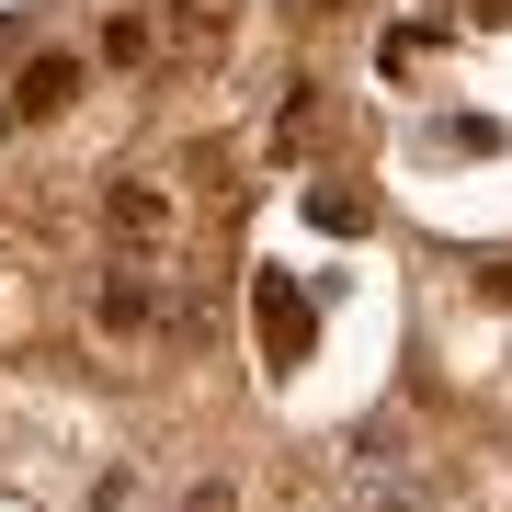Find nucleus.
<instances>
[{"label":"nucleus","mask_w":512,"mask_h":512,"mask_svg":"<svg viewBox=\"0 0 512 512\" xmlns=\"http://www.w3.org/2000/svg\"><path fill=\"white\" fill-rule=\"evenodd\" d=\"M251 319H262V353H274V365H296V353H308V296H296L285 274L251 285Z\"/></svg>","instance_id":"1"},{"label":"nucleus","mask_w":512,"mask_h":512,"mask_svg":"<svg viewBox=\"0 0 512 512\" xmlns=\"http://www.w3.org/2000/svg\"><path fill=\"white\" fill-rule=\"evenodd\" d=\"M114 228H126V239H171V205L148 183H114Z\"/></svg>","instance_id":"2"},{"label":"nucleus","mask_w":512,"mask_h":512,"mask_svg":"<svg viewBox=\"0 0 512 512\" xmlns=\"http://www.w3.org/2000/svg\"><path fill=\"white\" fill-rule=\"evenodd\" d=\"M69 92H80V69H69V57H35V69H23V114H57Z\"/></svg>","instance_id":"3"},{"label":"nucleus","mask_w":512,"mask_h":512,"mask_svg":"<svg viewBox=\"0 0 512 512\" xmlns=\"http://www.w3.org/2000/svg\"><path fill=\"white\" fill-rule=\"evenodd\" d=\"M148 319V285H103V330H137Z\"/></svg>","instance_id":"4"}]
</instances>
